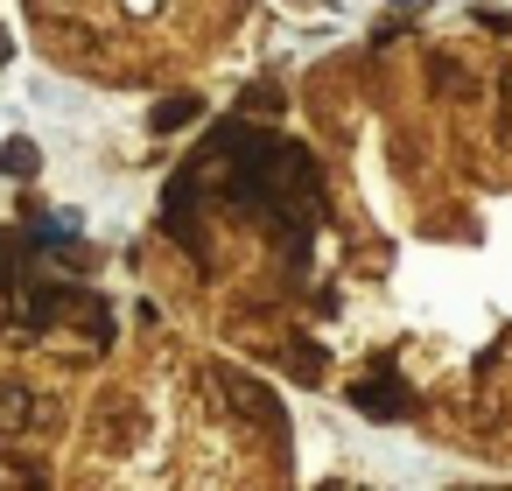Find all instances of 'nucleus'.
I'll use <instances>...</instances> for the list:
<instances>
[{
	"instance_id": "obj_1",
	"label": "nucleus",
	"mask_w": 512,
	"mask_h": 491,
	"mask_svg": "<svg viewBox=\"0 0 512 491\" xmlns=\"http://www.w3.org/2000/svg\"><path fill=\"white\" fill-rule=\"evenodd\" d=\"M183 169L197 176L204 204L253 211L274 232L288 281H309V246L323 232V169L302 141H288L274 127H253V120H225L197 141V155Z\"/></svg>"
},
{
	"instance_id": "obj_2",
	"label": "nucleus",
	"mask_w": 512,
	"mask_h": 491,
	"mask_svg": "<svg viewBox=\"0 0 512 491\" xmlns=\"http://www.w3.org/2000/svg\"><path fill=\"white\" fill-rule=\"evenodd\" d=\"M211 386H218V400H225L239 421H253V428H267L274 442H288V407H281L274 386H260V379L239 372V365H211Z\"/></svg>"
},
{
	"instance_id": "obj_3",
	"label": "nucleus",
	"mask_w": 512,
	"mask_h": 491,
	"mask_svg": "<svg viewBox=\"0 0 512 491\" xmlns=\"http://www.w3.org/2000/svg\"><path fill=\"white\" fill-rule=\"evenodd\" d=\"M162 232H169L197 267H211V239H204V190H197V176H190V169H176V176H169V190H162Z\"/></svg>"
},
{
	"instance_id": "obj_4",
	"label": "nucleus",
	"mask_w": 512,
	"mask_h": 491,
	"mask_svg": "<svg viewBox=\"0 0 512 491\" xmlns=\"http://www.w3.org/2000/svg\"><path fill=\"white\" fill-rule=\"evenodd\" d=\"M344 393H351V407L372 414V421H414V414H421V393H414L400 372H365V379H351Z\"/></svg>"
},
{
	"instance_id": "obj_5",
	"label": "nucleus",
	"mask_w": 512,
	"mask_h": 491,
	"mask_svg": "<svg viewBox=\"0 0 512 491\" xmlns=\"http://www.w3.org/2000/svg\"><path fill=\"white\" fill-rule=\"evenodd\" d=\"M36 232H8V225H0V295H8V288H22V274H36Z\"/></svg>"
},
{
	"instance_id": "obj_6",
	"label": "nucleus",
	"mask_w": 512,
	"mask_h": 491,
	"mask_svg": "<svg viewBox=\"0 0 512 491\" xmlns=\"http://www.w3.org/2000/svg\"><path fill=\"white\" fill-rule=\"evenodd\" d=\"M36 421V393L22 386V379H0V428H8V435H22Z\"/></svg>"
},
{
	"instance_id": "obj_7",
	"label": "nucleus",
	"mask_w": 512,
	"mask_h": 491,
	"mask_svg": "<svg viewBox=\"0 0 512 491\" xmlns=\"http://www.w3.org/2000/svg\"><path fill=\"white\" fill-rule=\"evenodd\" d=\"M190 120H204V99H197V92H176V99H162V106L148 113L155 134H176V127H190Z\"/></svg>"
},
{
	"instance_id": "obj_8",
	"label": "nucleus",
	"mask_w": 512,
	"mask_h": 491,
	"mask_svg": "<svg viewBox=\"0 0 512 491\" xmlns=\"http://www.w3.org/2000/svg\"><path fill=\"white\" fill-rule=\"evenodd\" d=\"M43 169V155H36V141H8L0 148V176H15V183H29Z\"/></svg>"
},
{
	"instance_id": "obj_9",
	"label": "nucleus",
	"mask_w": 512,
	"mask_h": 491,
	"mask_svg": "<svg viewBox=\"0 0 512 491\" xmlns=\"http://www.w3.org/2000/svg\"><path fill=\"white\" fill-rule=\"evenodd\" d=\"M288 365H295V379H316V372H323V351H316L309 337H295V351H288Z\"/></svg>"
},
{
	"instance_id": "obj_10",
	"label": "nucleus",
	"mask_w": 512,
	"mask_h": 491,
	"mask_svg": "<svg viewBox=\"0 0 512 491\" xmlns=\"http://www.w3.org/2000/svg\"><path fill=\"white\" fill-rule=\"evenodd\" d=\"M274 99H281L274 85H253V92H246V113H253V120H260V113H274Z\"/></svg>"
},
{
	"instance_id": "obj_11",
	"label": "nucleus",
	"mask_w": 512,
	"mask_h": 491,
	"mask_svg": "<svg viewBox=\"0 0 512 491\" xmlns=\"http://www.w3.org/2000/svg\"><path fill=\"white\" fill-rule=\"evenodd\" d=\"M477 22H484L491 36H512V15H498V8H477Z\"/></svg>"
},
{
	"instance_id": "obj_12",
	"label": "nucleus",
	"mask_w": 512,
	"mask_h": 491,
	"mask_svg": "<svg viewBox=\"0 0 512 491\" xmlns=\"http://www.w3.org/2000/svg\"><path fill=\"white\" fill-rule=\"evenodd\" d=\"M498 99H505V127H512V71H505V85H498Z\"/></svg>"
}]
</instances>
